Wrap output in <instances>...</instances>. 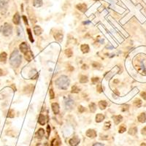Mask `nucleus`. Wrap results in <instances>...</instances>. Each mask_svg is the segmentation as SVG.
Listing matches in <instances>:
<instances>
[{"label":"nucleus","instance_id":"17","mask_svg":"<svg viewBox=\"0 0 146 146\" xmlns=\"http://www.w3.org/2000/svg\"><path fill=\"white\" fill-rule=\"evenodd\" d=\"M138 120L139 121L140 123H145L146 121V115L145 113H142L137 118Z\"/></svg>","mask_w":146,"mask_h":146},{"label":"nucleus","instance_id":"28","mask_svg":"<svg viewBox=\"0 0 146 146\" xmlns=\"http://www.w3.org/2000/svg\"><path fill=\"white\" fill-rule=\"evenodd\" d=\"M137 132V129L136 127H132L129 130V134L131 135H134V134H136Z\"/></svg>","mask_w":146,"mask_h":146},{"label":"nucleus","instance_id":"18","mask_svg":"<svg viewBox=\"0 0 146 146\" xmlns=\"http://www.w3.org/2000/svg\"><path fill=\"white\" fill-rule=\"evenodd\" d=\"M34 34H35L37 36H38V35H40V34H42V29H41L40 27H39V26H36V27H34Z\"/></svg>","mask_w":146,"mask_h":146},{"label":"nucleus","instance_id":"14","mask_svg":"<svg viewBox=\"0 0 146 146\" xmlns=\"http://www.w3.org/2000/svg\"><path fill=\"white\" fill-rule=\"evenodd\" d=\"M77 9L79 10L80 11L83 12V13H85L87 10V6L86 4H79L76 6Z\"/></svg>","mask_w":146,"mask_h":146},{"label":"nucleus","instance_id":"25","mask_svg":"<svg viewBox=\"0 0 146 146\" xmlns=\"http://www.w3.org/2000/svg\"><path fill=\"white\" fill-rule=\"evenodd\" d=\"M34 5L37 7H40L42 5V0H34Z\"/></svg>","mask_w":146,"mask_h":146},{"label":"nucleus","instance_id":"16","mask_svg":"<svg viewBox=\"0 0 146 146\" xmlns=\"http://www.w3.org/2000/svg\"><path fill=\"white\" fill-rule=\"evenodd\" d=\"M105 119V115L102 113H99L96 115V122L97 123H100Z\"/></svg>","mask_w":146,"mask_h":146},{"label":"nucleus","instance_id":"5","mask_svg":"<svg viewBox=\"0 0 146 146\" xmlns=\"http://www.w3.org/2000/svg\"><path fill=\"white\" fill-rule=\"evenodd\" d=\"M19 49H20V52L23 53H26L29 51L28 46H27V45L26 42H22L20 45V46H19Z\"/></svg>","mask_w":146,"mask_h":146},{"label":"nucleus","instance_id":"6","mask_svg":"<svg viewBox=\"0 0 146 146\" xmlns=\"http://www.w3.org/2000/svg\"><path fill=\"white\" fill-rule=\"evenodd\" d=\"M96 135H97V134H96V131L93 129H88L86 132V136L90 138H95V137H96Z\"/></svg>","mask_w":146,"mask_h":146},{"label":"nucleus","instance_id":"3","mask_svg":"<svg viewBox=\"0 0 146 146\" xmlns=\"http://www.w3.org/2000/svg\"><path fill=\"white\" fill-rule=\"evenodd\" d=\"M2 32L4 36H6V37L10 36L13 32V27L11 26V24L8 23H5L2 28Z\"/></svg>","mask_w":146,"mask_h":146},{"label":"nucleus","instance_id":"21","mask_svg":"<svg viewBox=\"0 0 146 146\" xmlns=\"http://www.w3.org/2000/svg\"><path fill=\"white\" fill-rule=\"evenodd\" d=\"M33 88H34V86H33L32 84H30V85L27 86L25 88V89H24V92L27 93H31V92L33 91Z\"/></svg>","mask_w":146,"mask_h":146},{"label":"nucleus","instance_id":"35","mask_svg":"<svg viewBox=\"0 0 146 146\" xmlns=\"http://www.w3.org/2000/svg\"><path fill=\"white\" fill-rule=\"evenodd\" d=\"M59 145H60V143L56 139H54L51 142V146H59Z\"/></svg>","mask_w":146,"mask_h":146},{"label":"nucleus","instance_id":"50","mask_svg":"<svg viewBox=\"0 0 146 146\" xmlns=\"http://www.w3.org/2000/svg\"><path fill=\"white\" fill-rule=\"evenodd\" d=\"M94 1H97V0H94Z\"/></svg>","mask_w":146,"mask_h":146},{"label":"nucleus","instance_id":"47","mask_svg":"<svg viewBox=\"0 0 146 146\" xmlns=\"http://www.w3.org/2000/svg\"><path fill=\"white\" fill-rule=\"evenodd\" d=\"M82 69H88L87 65H86V64L83 65V66H82Z\"/></svg>","mask_w":146,"mask_h":146},{"label":"nucleus","instance_id":"26","mask_svg":"<svg viewBox=\"0 0 146 146\" xmlns=\"http://www.w3.org/2000/svg\"><path fill=\"white\" fill-rule=\"evenodd\" d=\"M8 2V0H0V9H2L5 7V5H7Z\"/></svg>","mask_w":146,"mask_h":146},{"label":"nucleus","instance_id":"29","mask_svg":"<svg viewBox=\"0 0 146 146\" xmlns=\"http://www.w3.org/2000/svg\"><path fill=\"white\" fill-rule=\"evenodd\" d=\"M37 134L38 135V137H39L40 138L44 136V134H45V131H44V129H40L37 131Z\"/></svg>","mask_w":146,"mask_h":146},{"label":"nucleus","instance_id":"30","mask_svg":"<svg viewBox=\"0 0 146 146\" xmlns=\"http://www.w3.org/2000/svg\"><path fill=\"white\" fill-rule=\"evenodd\" d=\"M88 77L87 76H85V75H82L80 79V82L81 83H88Z\"/></svg>","mask_w":146,"mask_h":146},{"label":"nucleus","instance_id":"37","mask_svg":"<svg viewBox=\"0 0 146 146\" xmlns=\"http://www.w3.org/2000/svg\"><path fill=\"white\" fill-rule=\"evenodd\" d=\"M78 111H79L80 113H84V112L86 111V108H85L84 107H83L82 105H80V106L78 107Z\"/></svg>","mask_w":146,"mask_h":146},{"label":"nucleus","instance_id":"43","mask_svg":"<svg viewBox=\"0 0 146 146\" xmlns=\"http://www.w3.org/2000/svg\"><path fill=\"white\" fill-rule=\"evenodd\" d=\"M142 134L146 135V126H145V127L142 129Z\"/></svg>","mask_w":146,"mask_h":146},{"label":"nucleus","instance_id":"9","mask_svg":"<svg viewBox=\"0 0 146 146\" xmlns=\"http://www.w3.org/2000/svg\"><path fill=\"white\" fill-rule=\"evenodd\" d=\"M54 38L58 42H61L63 40V34L61 32H57L54 34Z\"/></svg>","mask_w":146,"mask_h":146},{"label":"nucleus","instance_id":"31","mask_svg":"<svg viewBox=\"0 0 146 146\" xmlns=\"http://www.w3.org/2000/svg\"><path fill=\"white\" fill-rule=\"evenodd\" d=\"M27 33H28V35H29V38L30 40V41L32 42H34V39H33V37H32V31L30 29H27Z\"/></svg>","mask_w":146,"mask_h":146},{"label":"nucleus","instance_id":"34","mask_svg":"<svg viewBox=\"0 0 146 146\" xmlns=\"http://www.w3.org/2000/svg\"><path fill=\"white\" fill-rule=\"evenodd\" d=\"M49 95H50V99L51 100H53L55 98V93H54V91L53 89H50L49 91Z\"/></svg>","mask_w":146,"mask_h":146},{"label":"nucleus","instance_id":"2","mask_svg":"<svg viewBox=\"0 0 146 146\" xmlns=\"http://www.w3.org/2000/svg\"><path fill=\"white\" fill-rule=\"evenodd\" d=\"M56 84L59 88L66 89L69 85V80L66 76H61L56 80Z\"/></svg>","mask_w":146,"mask_h":146},{"label":"nucleus","instance_id":"12","mask_svg":"<svg viewBox=\"0 0 146 146\" xmlns=\"http://www.w3.org/2000/svg\"><path fill=\"white\" fill-rule=\"evenodd\" d=\"M113 120H114V122H115V124H116V125H118V124H120V122H121L122 121V120H123V117L121 116V115H115V116H113Z\"/></svg>","mask_w":146,"mask_h":146},{"label":"nucleus","instance_id":"22","mask_svg":"<svg viewBox=\"0 0 146 146\" xmlns=\"http://www.w3.org/2000/svg\"><path fill=\"white\" fill-rule=\"evenodd\" d=\"M80 91V89L77 86H73L72 87V91H71V92L72 93H79Z\"/></svg>","mask_w":146,"mask_h":146},{"label":"nucleus","instance_id":"19","mask_svg":"<svg viewBox=\"0 0 146 146\" xmlns=\"http://www.w3.org/2000/svg\"><path fill=\"white\" fill-rule=\"evenodd\" d=\"M7 54L5 52H2L0 53V62H5L7 61Z\"/></svg>","mask_w":146,"mask_h":146},{"label":"nucleus","instance_id":"11","mask_svg":"<svg viewBox=\"0 0 146 146\" xmlns=\"http://www.w3.org/2000/svg\"><path fill=\"white\" fill-rule=\"evenodd\" d=\"M20 15H19L18 13H16L15 14V15L13 16V23L15 24V25H19V24H20Z\"/></svg>","mask_w":146,"mask_h":146},{"label":"nucleus","instance_id":"1","mask_svg":"<svg viewBox=\"0 0 146 146\" xmlns=\"http://www.w3.org/2000/svg\"><path fill=\"white\" fill-rule=\"evenodd\" d=\"M10 64L13 66V67H18L20 64H21V56L18 53V51H14L10 58Z\"/></svg>","mask_w":146,"mask_h":146},{"label":"nucleus","instance_id":"32","mask_svg":"<svg viewBox=\"0 0 146 146\" xmlns=\"http://www.w3.org/2000/svg\"><path fill=\"white\" fill-rule=\"evenodd\" d=\"M134 105H135V107H140L141 105H142V101L139 99L136 100L134 102Z\"/></svg>","mask_w":146,"mask_h":146},{"label":"nucleus","instance_id":"15","mask_svg":"<svg viewBox=\"0 0 146 146\" xmlns=\"http://www.w3.org/2000/svg\"><path fill=\"white\" fill-rule=\"evenodd\" d=\"M80 49H81V51H82V52L83 53H87L89 52L90 48H89V46L87 44H83V45H81Z\"/></svg>","mask_w":146,"mask_h":146},{"label":"nucleus","instance_id":"13","mask_svg":"<svg viewBox=\"0 0 146 146\" xmlns=\"http://www.w3.org/2000/svg\"><path fill=\"white\" fill-rule=\"evenodd\" d=\"M24 55H25V59L27 61H31L32 58H33V54L32 53L31 51H28L26 53H24Z\"/></svg>","mask_w":146,"mask_h":146},{"label":"nucleus","instance_id":"33","mask_svg":"<svg viewBox=\"0 0 146 146\" xmlns=\"http://www.w3.org/2000/svg\"><path fill=\"white\" fill-rule=\"evenodd\" d=\"M126 126L124 125H121V126H120L118 131H119V133H124V132H126Z\"/></svg>","mask_w":146,"mask_h":146},{"label":"nucleus","instance_id":"10","mask_svg":"<svg viewBox=\"0 0 146 146\" xmlns=\"http://www.w3.org/2000/svg\"><path fill=\"white\" fill-rule=\"evenodd\" d=\"M51 107L53 110V112L54 114H59V105L58 103H53L51 105Z\"/></svg>","mask_w":146,"mask_h":146},{"label":"nucleus","instance_id":"38","mask_svg":"<svg viewBox=\"0 0 146 146\" xmlns=\"http://www.w3.org/2000/svg\"><path fill=\"white\" fill-rule=\"evenodd\" d=\"M91 81H92V83H93V84H95V83H98L99 81H100V78L97 77V78H93L92 79H91Z\"/></svg>","mask_w":146,"mask_h":146},{"label":"nucleus","instance_id":"36","mask_svg":"<svg viewBox=\"0 0 146 146\" xmlns=\"http://www.w3.org/2000/svg\"><path fill=\"white\" fill-rule=\"evenodd\" d=\"M110 126H111V124H110V121H109V122H106L105 124V128H104V129L105 130H107L108 129H110Z\"/></svg>","mask_w":146,"mask_h":146},{"label":"nucleus","instance_id":"46","mask_svg":"<svg viewBox=\"0 0 146 146\" xmlns=\"http://www.w3.org/2000/svg\"><path fill=\"white\" fill-rule=\"evenodd\" d=\"M128 107H129V105H124V109H122V110H123V111L127 110H128Z\"/></svg>","mask_w":146,"mask_h":146},{"label":"nucleus","instance_id":"24","mask_svg":"<svg viewBox=\"0 0 146 146\" xmlns=\"http://www.w3.org/2000/svg\"><path fill=\"white\" fill-rule=\"evenodd\" d=\"M64 53H65L66 56L67 57H69V58L71 57L72 56V54H73V52H72V49H70V48H67V49H66L65 51H64Z\"/></svg>","mask_w":146,"mask_h":146},{"label":"nucleus","instance_id":"48","mask_svg":"<svg viewBox=\"0 0 146 146\" xmlns=\"http://www.w3.org/2000/svg\"><path fill=\"white\" fill-rule=\"evenodd\" d=\"M3 75V70L2 69H0V77Z\"/></svg>","mask_w":146,"mask_h":146},{"label":"nucleus","instance_id":"39","mask_svg":"<svg viewBox=\"0 0 146 146\" xmlns=\"http://www.w3.org/2000/svg\"><path fill=\"white\" fill-rule=\"evenodd\" d=\"M96 89H97V91H98L99 93H102V92L103 91H102V88L101 84L97 85V86H96Z\"/></svg>","mask_w":146,"mask_h":146},{"label":"nucleus","instance_id":"45","mask_svg":"<svg viewBox=\"0 0 146 146\" xmlns=\"http://www.w3.org/2000/svg\"><path fill=\"white\" fill-rule=\"evenodd\" d=\"M37 146H47V143H45V144H42V143H38L37 145Z\"/></svg>","mask_w":146,"mask_h":146},{"label":"nucleus","instance_id":"23","mask_svg":"<svg viewBox=\"0 0 146 146\" xmlns=\"http://www.w3.org/2000/svg\"><path fill=\"white\" fill-rule=\"evenodd\" d=\"M89 108H90V111H91V113H95V111L96 110V104L93 103V102H91V103L89 105Z\"/></svg>","mask_w":146,"mask_h":146},{"label":"nucleus","instance_id":"40","mask_svg":"<svg viewBox=\"0 0 146 146\" xmlns=\"http://www.w3.org/2000/svg\"><path fill=\"white\" fill-rule=\"evenodd\" d=\"M23 20H24V23H25V24H27V25L28 26V25H29V23H28V19H27V18L25 15H23Z\"/></svg>","mask_w":146,"mask_h":146},{"label":"nucleus","instance_id":"27","mask_svg":"<svg viewBox=\"0 0 146 146\" xmlns=\"http://www.w3.org/2000/svg\"><path fill=\"white\" fill-rule=\"evenodd\" d=\"M7 118H13L15 117V111L13 110H10L8 111V113H7Z\"/></svg>","mask_w":146,"mask_h":146},{"label":"nucleus","instance_id":"49","mask_svg":"<svg viewBox=\"0 0 146 146\" xmlns=\"http://www.w3.org/2000/svg\"><path fill=\"white\" fill-rule=\"evenodd\" d=\"M114 83H118V80H114Z\"/></svg>","mask_w":146,"mask_h":146},{"label":"nucleus","instance_id":"8","mask_svg":"<svg viewBox=\"0 0 146 146\" xmlns=\"http://www.w3.org/2000/svg\"><path fill=\"white\" fill-rule=\"evenodd\" d=\"M46 118L45 116L43 115V114H40L39 115V118H38V122L40 125H42L44 126L46 123Z\"/></svg>","mask_w":146,"mask_h":146},{"label":"nucleus","instance_id":"42","mask_svg":"<svg viewBox=\"0 0 146 146\" xmlns=\"http://www.w3.org/2000/svg\"><path fill=\"white\" fill-rule=\"evenodd\" d=\"M47 135H49L51 133V127L49 125H47Z\"/></svg>","mask_w":146,"mask_h":146},{"label":"nucleus","instance_id":"41","mask_svg":"<svg viewBox=\"0 0 146 146\" xmlns=\"http://www.w3.org/2000/svg\"><path fill=\"white\" fill-rule=\"evenodd\" d=\"M141 96L146 101V92H142V93H141Z\"/></svg>","mask_w":146,"mask_h":146},{"label":"nucleus","instance_id":"4","mask_svg":"<svg viewBox=\"0 0 146 146\" xmlns=\"http://www.w3.org/2000/svg\"><path fill=\"white\" fill-rule=\"evenodd\" d=\"M69 142L71 146H77L80 143V139L78 137H73L69 139Z\"/></svg>","mask_w":146,"mask_h":146},{"label":"nucleus","instance_id":"44","mask_svg":"<svg viewBox=\"0 0 146 146\" xmlns=\"http://www.w3.org/2000/svg\"><path fill=\"white\" fill-rule=\"evenodd\" d=\"M93 146H105L103 144H102V143H99V142H96V143H94L93 145Z\"/></svg>","mask_w":146,"mask_h":146},{"label":"nucleus","instance_id":"20","mask_svg":"<svg viewBox=\"0 0 146 146\" xmlns=\"http://www.w3.org/2000/svg\"><path fill=\"white\" fill-rule=\"evenodd\" d=\"M107 106V102L105 100H102L99 102V107L101 110H105Z\"/></svg>","mask_w":146,"mask_h":146},{"label":"nucleus","instance_id":"7","mask_svg":"<svg viewBox=\"0 0 146 146\" xmlns=\"http://www.w3.org/2000/svg\"><path fill=\"white\" fill-rule=\"evenodd\" d=\"M65 104H66V109H72V107L74 106V101H73L72 99L70 98H68L66 100V102H65Z\"/></svg>","mask_w":146,"mask_h":146}]
</instances>
